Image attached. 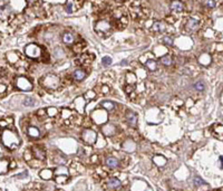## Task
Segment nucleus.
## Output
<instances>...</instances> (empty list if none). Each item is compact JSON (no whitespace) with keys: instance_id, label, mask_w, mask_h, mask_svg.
Wrapping results in <instances>:
<instances>
[{"instance_id":"nucleus-18","label":"nucleus","mask_w":223,"mask_h":191,"mask_svg":"<svg viewBox=\"0 0 223 191\" xmlns=\"http://www.w3.org/2000/svg\"><path fill=\"white\" fill-rule=\"evenodd\" d=\"M145 65H146L147 70H150L151 72H154V70H156V68H157V63L153 59H148L145 63Z\"/></svg>"},{"instance_id":"nucleus-26","label":"nucleus","mask_w":223,"mask_h":191,"mask_svg":"<svg viewBox=\"0 0 223 191\" xmlns=\"http://www.w3.org/2000/svg\"><path fill=\"white\" fill-rule=\"evenodd\" d=\"M194 87H195V90H204V88H205V86H204V84H203L202 82H197V83H195Z\"/></svg>"},{"instance_id":"nucleus-38","label":"nucleus","mask_w":223,"mask_h":191,"mask_svg":"<svg viewBox=\"0 0 223 191\" xmlns=\"http://www.w3.org/2000/svg\"><path fill=\"white\" fill-rule=\"evenodd\" d=\"M132 90H133V87H132V86H131V87H128V86L126 87V92H127V93H131Z\"/></svg>"},{"instance_id":"nucleus-11","label":"nucleus","mask_w":223,"mask_h":191,"mask_svg":"<svg viewBox=\"0 0 223 191\" xmlns=\"http://www.w3.org/2000/svg\"><path fill=\"white\" fill-rule=\"evenodd\" d=\"M86 77V72L83 70H76L74 72V80L81 82Z\"/></svg>"},{"instance_id":"nucleus-4","label":"nucleus","mask_w":223,"mask_h":191,"mask_svg":"<svg viewBox=\"0 0 223 191\" xmlns=\"http://www.w3.org/2000/svg\"><path fill=\"white\" fill-rule=\"evenodd\" d=\"M96 139H97V134H96L95 131L87 129V130L83 132V140L85 141L87 144H94Z\"/></svg>"},{"instance_id":"nucleus-14","label":"nucleus","mask_w":223,"mask_h":191,"mask_svg":"<svg viewBox=\"0 0 223 191\" xmlns=\"http://www.w3.org/2000/svg\"><path fill=\"white\" fill-rule=\"evenodd\" d=\"M8 168H9V162L5 159H0V174L7 173Z\"/></svg>"},{"instance_id":"nucleus-25","label":"nucleus","mask_w":223,"mask_h":191,"mask_svg":"<svg viewBox=\"0 0 223 191\" xmlns=\"http://www.w3.org/2000/svg\"><path fill=\"white\" fill-rule=\"evenodd\" d=\"M56 173H57L58 175H59V174H62V173L67 175V174H68V171H67L66 168H64V167H59V168L57 169V171H56Z\"/></svg>"},{"instance_id":"nucleus-30","label":"nucleus","mask_w":223,"mask_h":191,"mask_svg":"<svg viewBox=\"0 0 223 191\" xmlns=\"http://www.w3.org/2000/svg\"><path fill=\"white\" fill-rule=\"evenodd\" d=\"M24 104H25L26 106H30V105H34V104H35V101L32 100L31 97H27L26 101L24 102Z\"/></svg>"},{"instance_id":"nucleus-16","label":"nucleus","mask_w":223,"mask_h":191,"mask_svg":"<svg viewBox=\"0 0 223 191\" xmlns=\"http://www.w3.org/2000/svg\"><path fill=\"white\" fill-rule=\"evenodd\" d=\"M109 28H111V26H109V24H108L107 21H99V22L96 25V29L101 30L103 32H104V31H107Z\"/></svg>"},{"instance_id":"nucleus-36","label":"nucleus","mask_w":223,"mask_h":191,"mask_svg":"<svg viewBox=\"0 0 223 191\" xmlns=\"http://www.w3.org/2000/svg\"><path fill=\"white\" fill-rule=\"evenodd\" d=\"M7 124H8L7 121H1V122H0V126H1V128H6Z\"/></svg>"},{"instance_id":"nucleus-5","label":"nucleus","mask_w":223,"mask_h":191,"mask_svg":"<svg viewBox=\"0 0 223 191\" xmlns=\"http://www.w3.org/2000/svg\"><path fill=\"white\" fill-rule=\"evenodd\" d=\"M48 77H49L50 82L45 80L42 82V84H44L46 87H48V88H56L57 85H58V83H59V78L56 77L55 75H48Z\"/></svg>"},{"instance_id":"nucleus-7","label":"nucleus","mask_w":223,"mask_h":191,"mask_svg":"<svg viewBox=\"0 0 223 191\" xmlns=\"http://www.w3.org/2000/svg\"><path fill=\"white\" fill-rule=\"evenodd\" d=\"M126 119H127V122H128L130 125H132L134 128L136 126V124H137V115L134 112L128 111L127 114H126Z\"/></svg>"},{"instance_id":"nucleus-35","label":"nucleus","mask_w":223,"mask_h":191,"mask_svg":"<svg viewBox=\"0 0 223 191\" xmlns=\"http://www.w3.org/2000/svg\"><path fill=\"white\" fill-rule=\"evenodd\" d=\"M6 85H2V84H0V93H3V92H6Z\"/></svg>"},{"instance_id":"nucleus-19","label":"nucleus","mask_w":223,"mask_h":191,"mask_svg":"<svg viewBox=\"0 0 223 191\" xmlns=\"http://www.w3.org/2000/svg\"><path fill=\"white\" fill-rule=\"evenodd\" d=\"M39 175H40L44 180H49L51 178V175H52V171L48 170V169H45V170H42L39 173Z\"/></svg>"},{"instance_id":"nucleus-10","label":"nucleus","mask_w":223,"mask_h":191,"mask_svg":"<svg viewBox=\"0 0 223 191\" xmlns=\"http://www.w3.org/2000/svg\"><path fill=\"white\" fill-rule=\"evenodd\" d=\"M101 131H103V133H104L105 135H113V134L115 133L116 129H115V126H113L111 124H106V125L103 126Z\"/></svg>"},{"instance_id":"nucleus-24","label":"nucleus","mask_w":223,"mask_h":191,"mask_svg":"<svg viewBox=\"0 0 223 191\" xmlns=\"http://www.w3.org/2000/svg\"><path fill=\"white\" fill-rule=\"evenodd\" d=\"M101 63H103V65H104V66H109V65L112 64V58L109 57V56H105V57H103Z\"/></svg>"},{"instance_id":"nucleus-27","label":"nucleus","mask_w":223,"mask_h":191,"mask_svg":"<svg viewBox=\"0 0 223 191\" xmlns=\"http://www.w3.org/2000/svg\"><path fill=\"white\" fill-rule=\"evenodd\" d=\"M71 114V110H64L61 111V116L64 117V119H67V117H69Z\"/></svg>"},{"instance_id":"nucleus-37","label":"nucleus","mask_w":223,"mask_h":191,"mask_svg":"<svg viewBox=\"0 0 223 191\" xmlns=\"http://www.w3.org/2000/svg\"><path fill=\"white\" fill-rule=\"evenodd\" d=\"M219 160L221 162V169H223V155H221V157L219 158Z\"/></svg>"},{"instance_id":"nucleus-32","label":"nucleus","mask_w":223,"mask_h":191,"mask_svg":"<svg viewBox=\"0 0 223 191\" xmlns=\"http://www.w3.org/2000/svg\"><path fill=\"white\" fill-rule=\"evenodd\" d=\"M194 183H195V186H199V184H206V182L201 180L200 178H195V179H194Z\"/></svg>"},{"instance_id":"nucleus-3","label":"nucleus","mask_w":223,"mask_h":191,"mask_svg":"<svg viewBox=\"0 0 223 191\" xmlns=\"http://www.w3.org/2000/svg\"><path fill=\"white\" fill-rule=\"evenodd\" d=\"M16 86L20 90H26V92L32 90V84L29 82V80H27L26 77H22V76L16 80Z\"/></svg>"},{"instance_id":"nucleus-2","label":"nucleus","mask_w":223,"mask_h":191,"mask_svg":"<svg viewBox=\"0 0 223 191\" xmlns=\"http://www.w3.org/2000/svg\"><path fill=\"white\" fill-rule=\"evenodd\" d=\"M25 54H26L28 57L36 59V58H38V57L41 55V49L39 46H37V45H35V44H30V45H28V46L25 48Z\"/></svg>"},{"instance_id":"nucleus-29","label":"nucleus","mask_w":223,"mask_h":191,"mask_svg":"<svg viewBox=\"0 0 223 191\" xmlns=\"http://www.w3.org/2000/svg\"><path fill=\"white\" fill-rule=\"evenodd\" d=\"M163 43H164L165 45H169V46H172L173 45V40L171 37H164V38H163Z\"/></svg>"},{"instance_id":"nucleus-23","label":"nucleus","mask_w":223,"mask_h":191,"mask_svg":"<svg viewBox=\"0 0 223 191\" xmlns=\"http://www.w3.org/2000/svg\"><path fill=\"white\" fill-rule=\"evenodd\" d=\"M65 10H66L67 13H71V12H73V10H74V5H73V1H71V0H68V1H67L66 6H65Z\"/></svg>"},{"instance_id":"nucleus-6","label":"nucleus","mask_w":223,"mask_h":191,"mask_svg":"<svg viewBox=\"0 0 223 191\" xmlns=\"http://www.w3.org/2000/svg\"><path fill=\"white\" fill-rule=\"evenodd\" d=\"M199 26H200V22H199V20L195 19V18H191V19L187 20V22H186V25H185V27H186V29L189 30H196L199 28Z\"/></svg>"},{"instance_id":"nucleus-28","label":"nucleus","mask_w":223,"mask_h":191,"mask_svg":"<svg viewBox=\"0 0 223 191\" xmlns=\"http://www.w3.org/2000/svg\"><path fill=\"white\" fill-rule=\"evenodd\" d=\"M56 181H57L58 183H65V182L67 181V175H66V174H64L62 177H59V175H58L57 179H56Z\"/></svg>"},{"instance_id":"nucleus-17","label":"nucleus","mask_w":223,"mask_h":191,"mask_svg":"<svg viewBox=\"0 0 223 191\" xmlns=\"http://www.w3.org/2000/svg\"><path fill=\"white\" fill-rule=\"evenodd\" d=\"M153 29L157 31V32H162V31L165 30V24L162 22V21H157L153 25Z\"/></svg>"},{"instance_id":"nucleus-31","label":"nucleus","mask_w":223,"mask_h":191,"mask_svg":"<svg viewBox=\"0 0 223 191\" xmlns=\"http://www.w3.org/2000/svg\"><path fill=\"white\" fill-rule=\"evenodd\" d=\"M205 5H206L208 7H210V8H214V7H215L214 0H205Z\"/></svg>"},{"instance_id":"nucleus-15","label":"nucleus","mask_w":223,"mask_h":191,"mask_svg":"<svg viewBox=\"0 0 223 191\" xmlns=\"http://www.w3.org/2000/svg\"><path fill=\"white\" fill-rule=\"evenodd\" d=\"M34 155L40 161L45 160V158H46V154H45L44 150H41L39 148H35V149H34Z\"/></svg>"},{"instance_id":"nucleus-20","label":"nucleus","mask_w":223,"mask_h":191,"mask_svg":"<svg viewBox=\"0 0 223 191\" xmlns=\"http://www.w3.org/2000/svg\"><path fill=\"white\" fill-rule=\"evenodd\" d=\"M160 61L162 63L163 65L169 66V65H171V64H172V56H171V55H165V56L161 57Z\"/></svg>"},{"instance_id":"nucleus-34","label":"nucleus","mask_w":223,"mask_h":191,"mask_svg":"<svg viewBox=\"0 0 223 191\" xmlns=\"http://www.w3.org/2000/svg\"><path fill=\"white\" fill-rule=\"evenodd\" d=\"M48 113H49V116H52L54 114L57 113V110L56 109H50V110H48Z\"/></svg>"},{"instance_id":"nucleus-33","label":"nucleus","mask_w":223,"mask_h":191,"mask_svg":"<svg viewBox=\"0 0 223 191\" xmlns=\"http://www.w3.org/2000/svg\"><path fill=\"white\" fill-rule=\"evenodd\" d=\"M86 97H87L88 100H93V99L95 97V93H94L93 90H89V92H87V93H86Z\"/></svg>"},{"instance_id":"nucleus-12","label":"nucleus","mask_w":223,"mask_h":191,"mask_svg":"<svg viewBox=\"0 0 223 191\" xmlns=\"http://www.w3.org/2000/svg\"><path fill=\"white\" fill-rule=\"evenodd\" d=\"M106 165H107L108 168L115 169V168H118L120 162H118L117 159H115V158H107V159H106Z\"/></svg>"},{"instance_id":"nucleus-22","label":"nucleus","mask_w":223,"mask_h":191,"mask_svg":"<svg viewBox=\"0 0 223 191\" xmlns=\"http://www.w3.org/2000/svg\"><path fill=\"white\" fill-rule=\"evenodd\" d=\"M114 103H112V102H103L101 103V107H104V109H106V110H108V111H112V110H114Z\"/></svg>"},{"instance_id":"nucleus-9","label":"nucleus","mask_w":223,"mask_h":191,"mask_svg":"<svg viewBox=\"0 0 223 191\" xmlns=\"http://www.w3.org/2000/svg\"><path fill=\"white\" fill-rule=\"evenodd\" d=\"M171 9H172L173 11L180 12V11H183V10H184V6H183V3L181 1L174 0V1H172V3H171Z\"/></svg>"},{"instance_id":"nucleus-21","label":"nucleus","mask_w":223,"mask_h":191,"mask_svg":"<svg viewBox=\"0 0 223 191\" xmlns=\"http://www.w3.org/2000/svg\"><path fill=\"white\" fill-rule=\"evenodd\" d=\"M28 134L31 138H37V136H39V130L37 128H35V126H30L28 129Z\"/></svg>"},{"instance_id":"nucleus-13","label":"nucleus","mask_w":223,"mask_h":191,"mask_svg":"<svg viewBox=\"0 0 223 191\" xmlns=\"http://www.w3.org/2000/svg\"><path fill=\"white\" fill-rule=\"evenodd\" d=\"M74 35L71 34V32H65L64 35H62V41L65 43V44H67V45H73L74 44Z\"/></svg>"},{"instance_id":"nucleus-1","label":"nucleus","mask_w":223,"mask_h":191,"mask_svg":"<svg viewBox=\"0 0 223 191\" xmlns=\"http://www.w3.org/2000/svg\"><path fill=\"white\" fill-rule=\"evenodd\" d=\"M2 143L8 149L13 150L20 145V139L15 132L10 130H5L2 133Z\"/></svg>"},{"instance_id":"nucleus-8","label":"nucleus","mask_w":223,"mask_h":191,"mask_svg":"<svg viewBox=\"0 0 223 191\" xmlns=\"http://www.w3.org/2000/svg\"><path fill=\"white\" fill-rule=\"evenodd\" d=\"M121 187V181L116 178H111L107 182V188L108 189H118Z\"/></svg>"}]
</instances>
